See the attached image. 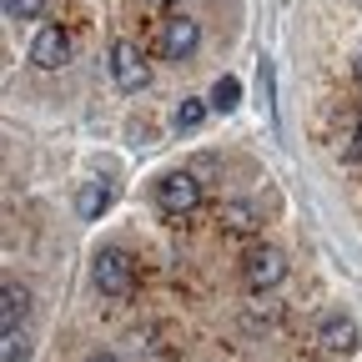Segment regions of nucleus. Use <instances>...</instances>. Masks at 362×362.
I'll return each mask as SVG.
<instances>
[{"label": "nucleus", "mask_w": 362, "mask_h": 362, "mask_svg": "<svg viewBox=\"0 0 362 362\" xmlns=\"http://www.w3.org/2000/svg\"><path fill=\"white\" fill-rule=\"evenodd\" d=\"M45 11V0H6V16L11 21H35Z\"/></svg>", "instance_id": "14"}, {"label": "nucleus", "mask_w": 362, "mask_h": 362, "mask_svg": "<svg viewBox=\"0 0 362 362\" xmlns=\"http://www.w3.org/2000/svg\"><path fill=\"white\" fill-rule=\"evenodd\" d=\"M221 226H226V232H237V237H247V232H257V226H262V216H257L252 202H226V206H221Z\"/></svg>", "instance_id": "10"}, {"label": "nucleus", "mask_w": 362, "mask_h": 362, "mask_svg": "<svg viewBox=\"0 0 362 362\" xmlns=\"http://www.w3.org/2000/svg\"><path fill=\"white\" fill-rule=\"evenodd\" d=\"M66 61H71V35H66L61 25H40L35 40H30V66H40V71H61Z\"/></svg>", "instance_id": "7"}, {"label": "nucleus", "mask_w": 362, "mask_h": 362, "mask_svg": "<svg viewBox=\"0 0 362 362\" xmlns=\"http://www.w3.org/2000/svg\"><path fill=\"white\" fill-rule=\"evenodd\" d=\"M317 347L332 352V357H347V352L362 347V327L352 322L347 312H322V317H317Z\"/></svg>", "instance_id": "4"}, {"label": "nucleus", "mask_w": 362, "mask_h": 362, "mask_svg": "<svg viewBox=\"0 0 362 362\" xmlns=\"http://www.w3.org/2000/svg\"><path fill=\"white\" fill-rule=\"evenodd\" d=\"M237 101H242V81L237 76H221L216 90H211V106L216 111H237Z\"/></svg>", "instance_id": "13"}, {"label": "nucleus", "mask_w": 362, "mask_h": 362, "mask_svg": "<svg viewBox=\"0 0 362 362\" xmlns=\"http://www.w3.org/2000/svg\"><path fill=\"white\" fill-rule=\"evenodd\" d=\"M25 312H30V292H25L21 282H6V287H0V332L21 327Z\"/></svg>", "instance_id": "8"}, {"label": "nucleus", "mask_w": 362, "mask_h": 362, "mask_svg": "<svg viewBox=\"0 0 362 362\" xmlns=\"http://www.w3.org/2000/svg\"><path fill=\"white\" fill-rule=\"evenodd\" d=\"M197 45H202V21H192V16L176 11V16L161 25V56H166V61H192Z\"/></svg>", "instance_id": "6"}, {"label": "nucleus", "mask_w": 362, "mask_h": 362, "mask_svg": "<svg viewBox=\"0 0 362 362\" xmlns=\"http://www.w3.org/2000/svg\"><path fill=\"white\" fill-rule=\"evenodd\" d=\"M151 6H181V0H151Z\"/></svg>", "instance_id": "18"}, {"label": "nucleus", "mask_w": 362, "mask_h": 362, "mask_svg": "<svg viewBox=\"0 0 362 362\" xmlns=\"http://www.w3.org/2000/svg\"><path fill=\"white\" fill-rule=\"evenodd\" d=\"M156 206H161L166 216H192V211L202 206V181H197V171H166V176L156 181Z\"/></svg>", "instance_id": "2"}, {"label": "nucleus", "mask_w": 362, "mask_h": 362, "mask_svg": "<svg viewBox=\"0 0 362 362\" xmlns=\"http://www.w3.org/2000/svg\"><path fill=\"white\" fill-rule=\"evenodd\" d=\"M25 357H30V332L25 327L0 332V362H25Z\"/></svg>", "instance_id": "11"}, {"label": "nucleus", "mask_w": 362, "mask_h": 362, "mask_svg": "<svg viewBox=\"0 0 362 362\" xmlns=\"http://www.w3.org/2000/svg\"><path fill=\"white\" fill-rule=\"evenodd\" d=\"M202 121H206V101H202V96H187V101L176 106V116H171L176 131H197Z\"/></svg>", "instance_id": "12"}, {"label": "nucleus", "mask_w": 362, "mask_h": 362, "mask_svg": "<svg viewBox=\"0 0 362 362\" xmlns=\"http://www.w3.org/2000/svg\"><path fill=\"white\" fill-rule=\"evenodd\" d=\"M352 76H357V81H362V51H357V61H352Z\"/></svg>", "instance_id": "17"}, {"label": "nucleus", "mask_w": 362, "mask_h": 362, "mask_svg": "<svg viewBox=\"0 0 362 362\" xmlns=\"http://www.w3.org/2000/svg\"><path fill=\"white\" fill-rule=\"evenodd\" d=\"M111 81L126 90V96L151 86V66H146V56L136 51L131 40H116V45H111Z\"/></svg>", "instance_id": "5"}, {"label": "nucleus", "mask_w": 362, "mask_h": 362, "mask_svg": "<svg viewBox=\"0 0 362 362\" xmlns=\"http://www.w3.org/2000/svg\"><path fill=\"white\" fill-rule=\"evenodd\" d=\"M106 206H111V181H86V187L76 192V216L81 221H96Z\"/></svg>", "instance_id": "9"}, {"label": "nucleus", "mask_w": 362, "mask_h": 362, "mask_svg": "<svg viewBox=\"0 0 362 362\" xmlns=\"http://www.w3.org/2000/svg\"><path fill=\"white\" fill-rule=\"evenodd\" d=\"M86 362H116V357L111 352H96V357H86Z\"/></svg>", "instance_id": "16"}, {"label": "nucleus", "mask_w": 362, "mask_h": 362, "mask_svg": "<svg viewBox=\"0 0 362 362\" xmlns=\"http://www.w3.org/2000/svg\"><path fill=\"white\" fill-rule=\"evenodd\" d=\"M242 282L252 292H272V287H282L287 282V252L282 247H252L242 257Z\"/></svg>", "instance_id": "3"}, {"label": "nucleus", "mask_w": 362, "mask_h": 362, "mask_svg": "<svg viewBox=\"0 0 362 362\" xmlns=\"http://www.w3.org/2000/svg\"><path fill=\"white\" fill-rule=\"evenodd\" d=\"M347 161H362V121H357V136H352V146H347Z\"/></svg>", "instance_id": "15"}, {"label": "nucleus", "mask_w": 362, "mask_h": 362, "mask_svg": "<svg viewBox=\"0 0 362 362\" xmlns=\"http://www.w3.org/2000/svg\"><path fill=\"white\" fill-rule=\"evenodd\" d=\"M90 282H96L101 297H126L131 282H136V262L126 247H101L90 257Z\"/></svg>", "instance_id": "1"}]
</instances>
